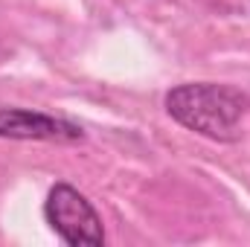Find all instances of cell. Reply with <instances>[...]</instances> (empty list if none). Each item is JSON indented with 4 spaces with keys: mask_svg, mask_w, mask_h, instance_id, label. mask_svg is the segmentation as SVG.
Masks as SVG:
<instances>
[{
    "mask_svg": "<svg viewBox=\"0 0 250 247\" xmlns=\"http://www.w3.org/2000/svg\"><path fill=\"white\" fill-rule=\"evenodd\" d=\"M3 140H32V143H82L84 128L70 120L29 111V108H0Z\"/></svg>",
    "mask_w": 250,
    "mask_h": 247,
    "instance_id": "cell-3",
    "label": "cell"
},
{
    "mask_svg": "<svg viewBox=\"0 0 250 247\" xmlns=\"http://www.w3.org/2000/svg\"><path fill=\"white\" fill-rule=\"evenodd\" d=\"M163 105L166 114L192 134H201L215 143H236L250 111V96L233 84L184 82L166 93Z\"/></svg>",
    "mask_w": 250,
    "mask_h": 247,
    "instance_id": "cell-1",
    "label": "cell"
},
{
    "mask_svg": "<svg viewBox=\"0 0 250 247\" xmlns=\"http://www.w3.org/2000/svg\"><path fill=\"white\" fill-rule=\"evenodd\" d=\"M44 218L56 230V236L70 247H99L105 245V230L96 206L70 184H56L47 192Z\"/></svg>",
    "mask_w": 250,
    "mask_h": 247,
    "instance_id": "cell-2",
    "label": "cell"
}]
</instances>
